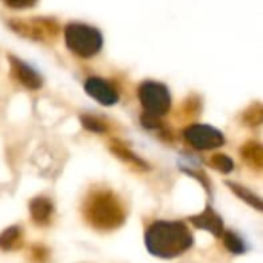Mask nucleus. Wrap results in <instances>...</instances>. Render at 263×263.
Wrapping results in <instances>:
<instances>
[{"mask_svg": "<svg viewBox=\"0 0 263 263\" xmlns=\"http://www.w3.org/2000/svg\"><path fill=\"white\" fill-rule=\"evenodd\" d=\"M194 243L193 233L180 220H157L145 233L146 250L160 259H174Z\"/></svg>", "mask_w": 263, "mask_h": 263, "instance_id": "f257e3e1", "label": "nucleus"}, {"mask_svg": "<svg viewBox=\"0 0 263 263\" xmlns=\"http://www.w3.org/2000/svg\"><path fill=\"white\" fill-rule=\"evenodd\" d=\"M83 216L86 222L100 231H112L123 225L126 213L123 203L108 190L94 191L88 196L83 205Z\"/></svg>", "mask_w": 263, "mask_h": 263, "instance_id": "f03ea898", "label": "nucleus"}, {"mask_svg": "<svg viewBox=\"0 0 263 263\" xmlns=\"http://www.w3.org/2000/svg\"><path fill=\"white\" fill-rule=\"evenodd\" d=\"M65 43L76 55L88 59L100 51L103 39L100 31L92 26L83 23H69L65 29Z\"/></svg>", "mask_w": 263, "mask_h": 263, "instance_id": "7ed1b4c3", "label": "nucleus"}, {"mask_svg": "<svg viewBox=\"0 0 263 263\" xmlns=\"http://www.w3.org/2000/svg\"><path fill=\"white\" fill-rule=\"evenodd\" d=\"M139 100L148 114L162 117L171 108V96L165 85L159 82H143L139 86Z\"/></svg>", "mask_w": 263, "mask_h": 263, "instance_id": "20e7f679", "label": "nucleus"}, {"mask_svg": "<svg viewBox=\"0 0 263 263\" xmlns=\"http://www.w3.org/2000/svg\"><path fill=\"white\" fill-rule=\"evenodd\" d=\"M9 26L20 35L39 42H48L55 39L59 34V25L52 18L34 17V18H18L9 20Z\"/></svg>", "mask_w": 263, "mask_h": 263, "instance_id": "39448f33", "label": "nucleus"}, {"mask_svg": "<svg viewBox=\"0 0 263 263\" xmlns=\"http://www.w3.org/2000/svg\"><path fill=\"white\" fill-rule=\"evenodd\" d=\"M186 142L196 149H216L225 145L223 134L210 125H191L183 131Z\"/></svg>", "mask_w": 263, "mask_h": 263, "instance_id": "423d86ee", "label": "nucleus"}, {"mask_svg": "<svg viewBox=\"0 0 263 263\" xmlns=\"http://www.w3.org/2000/svg\"><path fill=\"white\" fill-rule=\"evenodd\" d=\"M85 91L94 100H97L99 103H102L105 106H111V105L117 103V100H119V92L116 91V88L109 82H106L100 77L88 79L85 83Z\"/></svg>", "mask_w": 263, "mask_h": 263, "instance_id": "0eeeda50", "label": "nucleus"}, {"mask_svg": "<svg viewBox=\"0 0 263 263\" xmlns=\"http://www.w3.org/2000/svg\"><path fill=\"white\" fill-rule=\"evenodd\" d=\"M190 222L199 228V230H205L208 233H211L216 237H222V234L225 233V227H223V220L220 219V216L211 208L206 206L200 214L190 217Z\"/></svg>", "mask_w": 263, "mask_h": 263, "instance_id": "6e6552de", "label": "nucleus"}, {"mask_svg": "<svg viewBox=\"0 0 263 263\" xmlns=\"http://www.w3.org/2000/svg\"><path fill=\"white\" fill-rule=\"evenodd\" d=\"M9 63H11V74L20 85H23L28 89H39L42 86V79L32 68H29L22 60L12 55H9Z\"/></svg>", "mask_w": 263, "mask_h": 263, "instance_id": "1a4fd4ad", "label": "nucleus"}, {"mask_svg": "<svg viewBox=\"0 0 263 263\" xmlns=\"http://www.w3.org/2000/svg\"><path fill=\"white\" fill-rule=\"evenodd\" d=\"M29 211H31V217L35 223L39 225H45L49 222L54 206L51 203V200L48 197H35L31 200L29 203Z\"/></svg>", "mask_w": 263, "mask_h": 263, "instance_id": "9d476101", "label": "nucleus"}, {"mask_svg": "<svg viewBox=\"0 0 263 263\" xmlns=\"http://www.w3.org/2000/svg\"><path fill=\"white\" fill-rule=\"evenodd\" d=\"M109 148H111V151H112L114 156H117L120 160L126 162L128 165H134V166H137V168L148 170V165H146L142 159H139V157H137L125 143H122V142H119V140H112L111 145H109Z\"/></svg>", "mask_w": 263, "mask_h": 263, "instance_id": "9b49d317", "label": "nucleus"}, {"mask_svg": "<svg viewBox=\"0 0 263 263\" xmlns=\"http://www.w3.org/2000/svg\"><path fill=\"white\" fill-rule=\"evenodd\" d=\"M242 159L253 168L262 170L263 166V148L260 143L257 142H247L240 148Z\"/></svg>", "mask_w": 263, "mask_h": 263, "instance_id": "f8f14e48", "label": "nucleus"}, {"mask_svg": "<svg viewBox=\"0 0 263 263\" xmlns=\"http://www.w3.org/2000/svg\"><path fill=\"white\" fill-rule=\"evenodd\" d=\"M23 243V236L18 227H9L0 234V250L14 251L18 250Z\"/></svg>", "mask_w": 263, "mask_h": 263, "instance_id": "ddd939ff", "label": "nucleus"}, {"mask_svg": "<svg viewBox=\"0 0 263 263\" xmlns=\"http://www.w3.org/2000/svg\"><path fill=\"white\" fill-rule=\"evenodd\" d=\"M227 185H228V186L231 188V191H233L236 196H239L243 202H247L248 205L254 206L257 211H262V200H260V197H257L254 193H251V190H248V188H245V186H242V185L233 183V182H227Z\"/></svg>", "mask_w": 263, "mask_h": 263, "instance_id": "4468645a", "label": "nucleus"}, {"mask_svg": "<svg viewBox=\"0 0 263 263\" xmlns=\"http://www.w3.org/2000/svg\"><path fill=\"white\" fill-rule=\"evenodd\" d=\"M222 237H223V245L230 253H233V254H243L245 253L247 247H245L243 240L236 233L227 231L222 234Z\"/></svg>", "mask_w": 263, "mask_h": 263, "instance_id": "2eb2a0df", "label": "nucleus"}, {"mask_svg": "<svg viewBox=\"0 0 263 263\" xmlns=\"http://www.w3.org/2000/svg\"><path fill=\"white\" fill-rule=\"evenodd\" d=\"M210 163L214 170L220 171L222 174H230L234 170V162L231 157L225 156V154H214L210 159Z\"/></svg>", "mask_w": 263, "mask_h": 263, "instance_id": "dca6fc26", "label": "nucleus"}, {"mask_svg": "<svg viewBox=\"0 0 263 263\" xmlns=\"http://www.w3.org/2000/svg\"><path fill=\"white\" fill-rule=\"evenodd\" d=\"M263 120V108L260 103H254L251 105L245 114H243V122L248 125V126H259Z\"/></svg>", "mask_w": 263, "mask_h": 263, "instance_id": "f3484780", "label": "nucleus"}, {"mask_svg": "<svg viewBox=\"0 0 263 263\" xmlns=\"http://www.w3.org/2000/svg\"><path fill=\"white\" fill-rule=\"evenodd\" d=\"M82 125L88 129V131H92V133H106L108 131V125L102 120V119H99V117H96V116H88V114H85V116H82Z\"/></svg>", "mask_w": 263, "mask_h": 263, "instance_id": "a211bd4d", "label": "nucleus"}, {"mask_svg": "<svg viewBox=\"0 0 263 263\" xmlns=\"http://www.w3.org/2000/svg\"><path fill=\"white\" fill-rule=\"evenodd\" d=\"M142 125L146 128V129H156V128H160L162 126V122H160V117L157 116H153V114H142Z\"/></svg>", "mask_w": 263, "mask_h": 263, "instance_id": "6ab92c4d", "label": "nucleus"}, {"mask_svg": "<svg viewBox=\"0 0 263 263\" xmlns=\"http://www.w3.org/2000/svg\"><path fill=\"white\" fill-rule=\"evenodd\" d=\"M31 259L35 263H46L48 262V250L45 247L35 245L31 250Z\"/></svg>", "mask_w": 263, "mask_h": 263, "instance_id": "aec40b11", "label": "nucleus"}, {"mask_svg": "<svg viewBox=\"0 0 263 263\" xmlns=\"http://www.w3.org/2000/svg\"><path fill=\"white\" fill-rule=\"evenodd\" d=\"M37 0H3V3L9 8L14 9H23V8H31L35 5Z\"/></svg>", "mask_w": 263, "mask_h": 263, "instance_id": "412c9836", "label": "nucleus"}]
</instances>
